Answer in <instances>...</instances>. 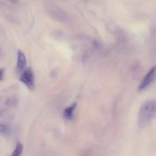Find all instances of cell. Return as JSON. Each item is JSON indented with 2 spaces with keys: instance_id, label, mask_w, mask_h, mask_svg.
<instances>
[{
  "instance_id": "obj_1",
  "label": "cell",
  "mask_w": 156,
  "mask_h": 156,
  "mask_svg": "<svg viewBox=\"0 0 156 156\" xmlns=\"http://www.w3.org/2000/svg\"><path fill=\"white\" fill-rule=\"evenodd\" d=\"M156 118V99L145 102L140 108L137 117L139 128L143 129L149 126Z\"/></svg>"
},
{
  "instance_id": "obj_2",
  "label": "cell",
  "mask_w": 156,
  "mask_h": 156,
  "mask_svg": "<svg viewBox=\"0 0 156 156\" xmlns=\"http://www.w3.org/2000/svg\"><path fill=\"white\" fill-rule=\"evenodd\" d=\"M46 12L55 21L61 23L69 22L71 18L66 11L56 5L55 3L50 1L44 2Z\"/></svg>"
},
{
  "instance_id": "obj_3",
  "label": "cell",
  "mask_w": 156,
  "mask_h": 156,
  "mask_svg": "<svg viewBox=\"0 0 156 156\" xmlns=\"http://www.w3.org/2000/svg\"><path fill=\"white\" fill-rule=\"evenodd\" d=\"M20 80L27 87L28 89L34 90L35 88L34 76V72L32 69L28 68L24 69L21 73Z\"/></svg>"
},
{
  "instance_id": "obj_4",
  "label": "cell",
  "mask_w": 156,
  "mask_h": 156,
  "mask_svg": "<svg viewBox=\"0 0 156 156\" xmlns=\"http://www.w3.org/2000/svg\"><path fill=\"white\" fill-rule=\"evenodd\" d=\"M156 79V66L152 67L150 70L149 71V73L146 74V76H145L144 79H143V81L140 83V86H139V90L140 91H143V90L146 89L149 85H151L152 84V82L155 81Z\"/></svg>"
},
{
  "instance_id": "obj_5",
  "label": "cell",
  "mask_w": 156,
  "mask_h": 156,
  "mask_svg": "<svg viewBox=\"0 0 156 156\" xmlns=\"http://www.w3.org/2000/svg\"><path fill=\"white\" fill-rule=\"evenodd\" d=\"M27 65V59L24 53L21 50L18 51V61H17V71L18 73H21L25 69Z\"/></svg>"
},
{
  "instance_id": "obj_6",
  "label": "cell",
  "mask_w": 156,
  "mask_h": 156,
  "mask_svg": "<svg viewBox=\"0 0 156 156\" xmlns=\"http://www.w3.org/2000/svg\"><path fill=\"white\" fill-rule=\"evenodd\" d=\"M76 107H77V104L73 103L68 108H66L63 111V117L64 118L68 120H71L74 117V111L76 110Z\"/></svg>"
},
{
  "instance_id": "obj_7",
  "label": "cell",
  "mask_w": 156,
  "mask_h": 156,
  "mask_svg": "<svg viewBox=\"0 0 156 156\" xmlns=\"http://www.w3.org/2000/svg\"><path fill=\"white\" fill-rule=\"evenodd\" d=\"M23 152V145L21 143H17L15 149L14 150L13 153L12 154V156H20L22 154Z\"/></svg>"
},
{
  "instance_id": "obj_8",
  "label": "cell",
  "mask_w": 156,
  "mask_h": 156,
  "mask_svg": "<svg viewBox=\"0 0 156 156\" xmlns=\"http://www.w3.org/2000/svg\"><path fill=\"white\" fill-rule=\"evenodd\" d=\"M10 126L6 124H0V133L3 134V135H8L10 133Z\"/></svg>"
},
{
  "instance_id": "obj_9",
  "label": "cell",
  "mask_w": 156,
  "mask_h": 156,
  "mask_svg": "<svg viewBox=\"0 0 156 156\" xmlns=\"http://www.w3.org/2000/svg\"><path fill=\"white\" fill-rule=\"evenodd\" d=\"M3 76H4V69H0V81L2 80Z\"/></svg>"
},
{
  "instance_id": "obj_10",
  "label": "cell",
  "mask_w": 156,
  "mask_h": 156,
  "mask_svg": "<svg viewBox=\"0 0 156 156\" xmlns=\"http://www.w3.org/2000/svg\"><path fill=\"white\" fill-rule=\"evenodd\" d=\"M10 3H12V4H18V3H19L20 0H7Z\"/></svg>"
}]
</instances>
